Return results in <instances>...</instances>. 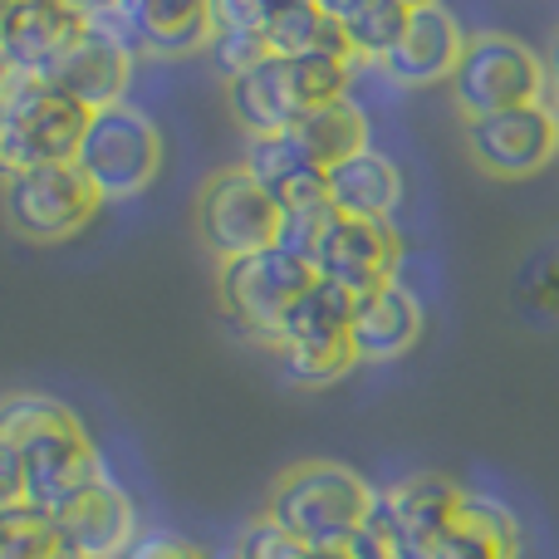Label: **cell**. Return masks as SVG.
I'll return each mask as SVG.
<instances>
[{
  "label": "cell",
  "mask_w": 559,
  "mask_h": 559,
  "mask_svg": "<svg viewBox=\"0 0 559 559\" xmlns=\"http://www.w3.org/2000/svg\"><path fill=\"white\" fill-rule=\"evenodd\" d=\"M354 84V59H334V55H305V59H261L251 74L226 84V108L241 123L246 138H265V133H289L305 114L348 98Z\"/></svg>",
  "instance_id": "6da1fadb"
},
{
  "label": "cell",
  "mask_w": 559,
  "mask_h": 559,
  "mask_svg": "<svg viewBox=\"0 0 559 559\" xmlns=\"http://www.w3.org/2000/svg\"><path fill=\"white\" fill-rule=\"evenodd\" d=\"M373 486L338 462H299L275 476L265 515L289 531L305 550H338L364 525Z\"/></svg>",
  "instance_id": "7a4b0ae2"
},
{
  "label": "cell",
  "mask_w": 559,
  "mask_h": 559,
  "mask_svg": "<svg viewBox=\"0 0 559 559\" xmlns=\"http://www.w3.org/2000/svg\"><path fill=\"white\" fill-rule=\"evenodd\" d=\"M466 496L472 491L442 472L403 476V481L373 491V506H368L364 525L348 535L344 550L354 559H417L456 521Z\"/></svg>",
  "instance_id": "3957f363"
},
{
  "label": "cell",
  "mask_w": 559,
  "mask_h": 559,
  "mask_svg": "<svg viewBox=\"0 0 559 559\" xmlns=\"http://www.w3.org/2000/svg\"><path fill=\"white\" fill-rule=\"evenodd\" d=\"M163 163H167L163 128L133 98L94 108L84 123V138L74 147V167L84 173V182L104 202H133V197H143L163 177Z\"/></svg>",
  "instance_id": "277c9868"
},
{
  "label": "cell",
  "mask_w": 559,
  "mask_h": 559,
  "mask_svg": "<svg viewBox=\"0 0 559 559\" xmlns=\"http://www.w3.org/2000/svg\"><path fill=\"white\" fill-rule=\"evenodd\" d=\"M348 324H354V295H344L338 285L314 275V285L289 305V314L280 319L271 348L280 358V373L295 388H329L358 368L354 358V338H348Z\"/></svg>",
  "instance_id": "5b68a950"
},
{
  "label": "cell",
  "mask_w": 559,
  "mask_h": 559,
  "mask_svg": "<svg viewBox=\"0 0 559 559\" xmlns=\"http://www.w3.org/2000/svg\"><path fill=\"white\" fill-rule=\"evenodd\" d=\"M88 108L59 94L49 79H15L0 98V182L29 167L74 163Z\"/></svg>",
  "instance_id": "8992f818"
},
{
  "label": "cell",
  "mask_w": 559,
  "mask_h": 559,
  "mask_svg": "<svg viewBox=\"0 0 559 559\" xmlns=\"http://www.w3.org/2000/svg\"><path fill=\"white\" fill-rule=\"evenodd\" d=\"M0 212H5L10 231L20 241L59 246L104 212V197L84 182V173L74 163H49L5 177L0 182Z\"/></svg>",
  "instance_id": "52a82bcc"
},
{
  "label": "cell",
  "mask_w": 559,
  "mask_h": 559,
  "mask_svg": "<svg viewBox=\"0 0 559 559\" xmlns=\"http://www.w3.org/2000/svg\"><path fill=\"white\" fill-rule=\"evenodd\" d=\"M197 241L212 261H241V255L271 251L280 241V206L246 167H222L202 182L192 206Z\"/></svg>",
  "instance_id": "ba28073f"
},
{
  "label": "cell",
  "mask_w": 559,
  "mask_h": 559,
  "mask_svg": "<svg viewBox=\"0 0 559 559\" xmlns=\"http://www.w3.org/2000/svg\"><path fill=\"white\" fill-rule=\"evenodd\" d=\"M309 285H314V265L280 251V246L241 255V261H226L222 271H216V299H222L226 324L265 348H271L280 319L289 314V305H295Z\"/></svg>",
  "instance_id": "9c48e42d"
},
{
  "label": "cell",
  "mask_w": 559,
  "mask_h": 559,
  "mask_svg": "<svg viewBox=\"0 0 559 559\" xmlns=\"http://www.w3.org/2000/svg\"><path fill=\"white\" fill-rule=\"evenodd\" d=\"M452 98L466 118L545 104V59L515 35H472L452 69Z\"/></svg>",
  "instance_id": "30bf717a"
},
{
  "label": "cell",
  "mask_w": 559,
  "mask_h": 559,
  "mask_svg": "<svg viewBox=\"0 0 559 559\" xmlns=\"http://www.w3.org/2000/svg\"><path fill=\"white\" fill-rule=\"evenodd\" d=\"M462 143L481 173L521 182V177H535L545 163L559 157V114L550 104H521L501 108V114L466 118Z\"/></svg>",
  "instance_id": "8fae6325"
},
{
  "label": "cell",
  "mask_w": 559,
  "mask_h": 559,
  "mask_svg": "<svg viewBox=\"0 0 559 559\" xmlns=\"http://www.w3.org/2000/svg\"><path fill=\"white\" fill-rule=\"evenodd\" d=\"M15 452H20V476H25V501L49 515H59L94 481H104V456L88 442L79 417L64 427H49V432H35Z\"/></svg>",
  "instance_id": "7c38bea8"
},
{
  "label": "cell",
  "mask_w": 559,
  "mask_h": 559,
  "mask_svg": "<svg viewBox=\"0 0 559 559\" xmlns=\"http://www.w3.org/2000/svg\"><path fill=\"white\" fill-rule=\"evenodd\" d=\"M319 280L338 285L344 295H368V289L397 280V265H403V236L393 231V222H348V216H334L319 236L314 255H309Z\"/></svg>",
  "instance_id": "4fadbf2b"
},
{
  "label": "cell",
  "mask_w": 559,
  "mask_h": 559,
  "mask_svg": "<svg viewBox=\"0 0 559 559\" xmlns=\"http://www.w3.org/2000/svg\"><path fill=\"white\" fill-rule=\"evenodd\" d=\"M138 59H187L212 39V0H123L114 20L88 25Z\"/></svg>",
  "instance_id": "5bb4252c"
},
{
  "label": "cell",
  "mask_w": 559,
  "mask_h": 559,
  "mask_svg": "<svg viewBox=\"0 0 559 559\" xmlns=\"http://www.w3.org/2000/svg\"><path fill=\"white\" fill-rule=\"evenodd\" d=\"M84 20L64 0H15L0 35V59L15 79H49L64 55L84 39Z\"/></svg>",
  "instance_id": "9a60e30c"
},
{
  "label": "cell",
  "mask_w": 559,
  "mask_h": 559,
  "mask_svg": "<svg viewBox=\"0 0 559 559\" xmlns=\"http://www.w3.org/2000/svg\"><path fill=\"white\" fill-rule=\"evenodd\" d=\"M462 49H466V35H462V25H456L452 10L423 5V10H407L403 35H397V45L388 49L378 69L403 88H427V84L452 79Z\"/></svg>",
  "instance_id": "2e32d148"
},
{
  "label": "cell",
  "mask_w": 559,
  "mask_h": 559,
  "mask_svg": "<svg viewBox=\"0 0 559 559\" xmlns=\"http://www.w3.org/2000/svg\"><path fill=\"white\" fill-rule=\"evenodd\" d=\"M423 329H427L423 299H417L403 280H388V285H378V289H368V295L354 299L348 338H354L358 364H393V358L413 354Z\"/></svg>",
  "instance_id": "e0dca14e"
},
{
  "label": "cell",
  "mask_w": 559,
  "mask_h": 559,
  "mask_svg": "<svg viewBox=\"0 0 559 559\" xmlns=\"http://www.w3.org/2000/svg\"><path fill=\"white\" fill-rule=\"evenodd\" d=\"M55 521H59V535H64L69 559H118L128 550V540L143 531L133 496L118 481H108V476L88 486L79 501H69Z\"/></svg>",
  "instance_id": "ac0fdd59"
},
{
  "label": "cell",
  "mask_w": 559,
  "mask_h": 559,
  "mask_svg": "<svg viewBox=\"0 0 559 559\" xmlns=\"http://www.w3.org/2000/svg\"><path fill=\"white\" fill-rule=\"evenodd\" d=\"M133 69H138L133 49H123L118 39L98 35V29H84V39H79L64 55V64L49 74V84L94 114V108L123 104L128 88H133Z\"/></svg>",
  "instance_id": "d6986e66"
},
{
  "label": "cell",
  "mask_w": 559,
  "mask_h": 559,
  "mask_svg": "<svg viewBox=\"0 0 559 559\" xmlns=\"http://www.w3.org/2000/svg\"><path fill=\"white\" fill-rule=\"evenodd\" d=\"M403 167L378 147H364V153L344 157L324 173L329 206L348 222H393L397 206H403Z\"/></svg>",
  "instance_id": "ffe728a7"
},
{
  "label": "cell",
  "mask_w": 559,
  "mask_h": 559,
  "mask_svg": "<svg viewBox=\"0 0 559 559\" xmlns=\"http://www.w3.org/2000/svg\"><path fill=\"white\" fill-rule=\"evenodd\" d=\"M241 167L275 197L280 216L285 212H305V206H329L324 192V167L299 147L295 133H265L246 143Z\"/></svg>",
  "instance_id": "44dd1931"
},
{
  "label": "cell",
  "mask_w": 559,
  "mask_h": 559,
  "mask_svg": "<svg viewBox=\"0 0 559 559\" xmlns=\"http://www.w3.org/2000/svg\"><path fill=\"white\" fill-rule=\"evenodd\" d=\"M417 559H521V525L501 501L466 496L456 521Z\"/></svg>",
  "instance_id": "7402d4cb"
},
{
  "label": "cell",
  "mask_w": 559,
  "mask_h": 559,
  "mask_svg": "<svg viewBox=\"0 0 559 559\" xmlns=\"http://www.w3.org/2000/svg\"><path fill=\"white\" fill-rule=\"evenodd\" d=\"M289 133L299 138V147H305L309 157H314L319 167H334L344 163V157L364 153V147H373V128H368V114L354 104V98H334V104L314 108V114H305Z\"/></svg>",
  "instance_id": "603a6c76"
},
{
  "label": "cell",
  "mask_w": 559,
  "mask_h": 559,
  "mask_svg": "<svg viewBox=\"0 0 559 559\" xmlns=\"http://www.w3.org/2000/svg\"><path fill=\"white\" fill-rule=\"evenodd\" d=\"M319 10L338 20L354 64H383L407 25V10L397 0H319Z\"/></svg>",
  "instance_id": "cb8c5ba5"
},
{
  "label": "cell",
  "mask_w": 559,
  "mask_h": 559,
  "mask_svg": "<svg viewBox=\"0 0 559 559\" xmlns=\"http://www.w3.org/2000/svg\"><path fill=\"white\" fill-rule=\"evenodd\" d=\"M265 45H271V55L280 59H305V55H334V59H354L344 45V29H338L334 15H324L319 10V0H309V5H295L285 10V15H275L271 25H265Z\"/></svg>",
  "instance_id": "d4e9b609"
},
{
  "label": "cell",
  "mask_w": 559,
  "mask_h": 559,
  "mask_svg": "<svg viewBox=\"0 0 559 559\" xmlns=\"http://www.w3.org/2000/svg\"><path fill=\"white\" fill-rule=\"evenodd\" d=\"M0 559H69L59 521L29 501L0 511Z\"/></svg>",
  "instance_id": "484cf974"
},
{
  "label": "cell",
  "mask_w": 559,
  "mask_h": 559,
  "mask_svg": "<svg viewBox=\"0 0 559 559\" xmlns=\"http://www.w3.org/2000/svg\"><path fill=\"white\" fill-rule=\"evenodd\" d=\"M74 423V407L59 403L49 393H5L0 397V437L10 447L29 442L35 432H49V427Z\"/></svg>",
  "instance_id": "4316f807"
},
{
  "label": "cell",
  "mask_w": 559,
  "mask_h": 559,
  "mask_svg": "<svg viewBox=\"0 0 559 559\" xmlns=\"http://www.w3.org/2000/svg\"><path fill=\"white\" fill-rule=\"evenodd\" d=\"M202 55L212 59L222 84H231V79L251 74L261 59H271V45H265V29H212Z\"/></svg>",
  "instance_id": "83f0119b"
},
{
  "label": "cell",
  "mask_w": 559,
  "mask_h": 559,
  "mask_svg": "<svg viewBox=\"0 0 559 559\" xmlns=\"http://www.w3.org/2000/svg\"><path fill=\"white\" fill-rule=\"evenodd\" d=\"M299 555H305V545L289 531H280L271 515H255V521L236 535V550H231V559H299Z\"/></svg>",
  "instance_id": "f1b7e54d"
},
{
  "label": "cell",
  "mask_w": 559,
  "mask_h": 559,
  "mask_svg": "<svg viewBox=\"0 0 559 559\" xmlns=\"http://www.w3.org/2000/svg\"><path fill=\"white\" fill-rule=\"evenodd\" d=\"M118 559H222V555L202 550V545L182 540V535H173V531H138Z\"/></svg>",
  "instance_id": "f546056e"
},
{
  "label": "cell",
  "mask_w": 559,
  "mask_h": 559,
  "mask_svg": "<svg viewBox=\"0 0 559 559\" xmlns=\"http://www.w3.org/2000/svg\"><path fill=\"white\" fill-rule=\"evenodd\" d=\"M25 501V476H20V452L0 437V511Z\"/></svg>",
  "instance_id": "4dcf8cb0"
},
{
  "label": "cell",
  "mask_w": 559,
  "mask_h": 559,
  "mask_svg": "<svg viewBox=\"0 0 559 559\" xmlns=\"http://www.w3.org/2000/svg\"><path fill=\"white\" fill-rule=\"evenodd\" d=\"M64 5L74 10L84 25H104V20L118 15V5H123V0H64Z\"/></svg>",
  "instance_id": "1f68e13d"
},
{
  "label": "cell",
  "mask_w": 559,
  "mask_h": 559,
  "mask_svg": "<svg viewBox=\"0 0 559 559\" xmlns=\"http://www.w3.org/2000/svg\"><path fill=\"white\" fill-rule=\"evenodd\" d=\"M545 104L559 114V35L550 39V49H545Z\"/></svg>",
  "instance_id": "d6a6232c"
},
{
  "label": "cell",
  "mask_w": 559,
  "mask_h": 559,
  "mask_svg": "<svg viewBox=\"0 0 559 559\" xmlns=\"http://www.w3.org/2000/svg\"><path fill=\"white\" fill-rule=\"evenodd\" d=\"M255 5V15H261V25H271L275 15H285V10H295V5H309V0H251Z\"/></svg>",
  "instance_id": "836d02e7"
},
{
  "label": "cell",
  "mask_w": 559,
  "mask_h": 559,
  "mask_svg": "<svg viewBox=\"0 0 559 559\" xmlns=\"http://www.w3.org/2000/svg\"><path fill=\"white\" fill-rule=\"evenodd\" d=\"M299 559H354V555H348V550H344V545H338V550H305V555H299Z\"/></svg>",
  "instance_id": "e575fe53"
},
{
  "label": "cell",
  "mask_w": 559,
  "mask_h": 559,
  "mask_svg": "<svg viewBox=\"0 0 559 559\" xmlns=\"http://www.w3.org/2000/svg\"><path fill=\"white\" fill-rule=\"evenodd\" d=\"M10 84H15V74H10V64L0 59V98H5V88H10Z\"/></svg>",
  "instance_id": "d590c367"
},
{
  "label": "cell",
  "mask_w": 559,
  "mask_h": 559,
  "mask_svg": "<svg viewBox=\"0 0 559 559\" xmlns=\"http://www.w3.org/2000/svg\"><path fill=\"white\" fill-rule=\"evenodd\" d=\"M403 10H423V5H442V0H397Z\"/></svg>",
  "instance_id": "8d00e7d4"
},
{
  "label": "cell",
  "mask_w": 559,
  "mask_h": 559,
  "mask_svg": "<svg viewBox=\"0 0 559 559\" xmlns=\"http://www.w3.org/2000/svg\"><path fill=\"white\" fill-rule=\"evenodd\" d=\"M10 5H15V0H0V35H5V20H10Z\"/></svg>",
  "instance_id": "74e56055"
}]
</instances>
